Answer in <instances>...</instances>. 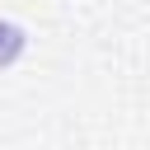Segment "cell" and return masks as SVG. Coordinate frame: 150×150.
<instances>
[{
	"label": "cell",
	"instance_id": "6da1fadb",
	"mask_svg": "<svg viewBox=\"0 0 150 150\" xmlns=\"http://www.w3.org/2000/svg\"><path fill=\"white\" fill-rule=\"evenodd\" d=\"M23 28L19 23H0V66H9V61H19V52H23Z\"/></svg>",
	"mask_w": 150,
	"mask_h": 150
}]
</instances>
